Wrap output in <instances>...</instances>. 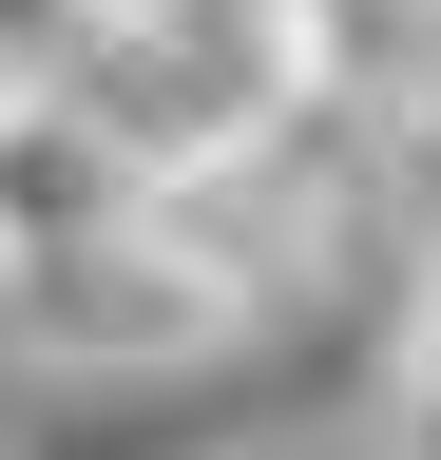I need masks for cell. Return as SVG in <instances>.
Segmentation results:
<instances>
[{
    "mask_svg": "<svg viewBox=\"0 0 441 460\" xmlns=\"http://www.w3.org/2000/svg\"><path fill=\"white\" fill-rule=\"evenodd\" d=\"M288 96L365 115V135H441V0H269Z\"/></svg>",
    "mask_w": 441,
    "mask_h": 460,
    "instance_id": "2",
    "label": "cell"
},
{
    "mask_svg": "<svg viewBox=\"0 0 441 460\" xmlns=\"http://www.w3.org/2000/svg\"><path fill=\"white\" fill-rule=\"evenodd\" d=\"M384 230H403V250H441V135H403V172H384Z\"/></svg>",
    "mask_w": 441,
    "mask_h": 460,
    "instance_id": "5",
    "label": "cell"
},
{
    "mask_svg": "<svg viewBox=\"0 0 441 460\" xmlns=\"http://www.w3.org/2000/svg\"><path fill=\"white\" fill-rule=\"evenodd\" d=\"M0 345H20L39 384H173V365H211V345H269V326H231L173 230L116 211V230H77V250L0 269Z\"/></svg>",
    "mask_w": 441,
    "mask_h": 460,
    "instance_id": "1",
    "label": "cell"
},
{
    "mask_svg": "<svg viewBox=\"0 0 441 460\" xmlns=\"http://www.w3.org/2000/svg\"><path fill=\"white\" fill-rule=\"evenodd\" d=\"M384 384L441 402V250H384Z\"/></svg>",
    "mask_w": 441,
    "mask_h": 460,
    "instance_id": "3",
    "label": "cell"
},
{
    "mask_svg": "<svg viewBox=\"0 0 441 460\" xmlns=\"http://www.w3.org/2000/svg\"><path fill=\"white\" fill-rule=\"evenodd\" d=\"M58 39H77V0H0V77H20V96L58 77Z\"/></svg>",
    "mask_w": 441,
    "mask_h": 460,
    "instance_id": "4",
    "label": "cell"
},
{
    "mask_svg": "<svg viewBox=\"0 0 441 460\" xmlns=\"http://www.w3.org/2000/svg\"><path fill=\"white\" fill-rule=\"evenodd\" d=\"M365 460H441V402H422V384H384V402H365Z\"/></svg>",
    "mask_w": 441,
    "mask_h": 460,
    "instance_id": "6",
    "label": "cell"
}]
</instances>
